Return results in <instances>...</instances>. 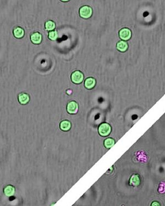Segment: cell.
Segmentation results:
<instances>
[{
	"label": "cell",
	"instance_id": "4",
	"mask_svg": "<svg viewBox=\"0 0 165 206\" xmlns=\"http://www.w3.org/2000/svg\"><path fill=\"white\" fill-rule=\"evenodd\" d=\"M119 37L123 40H128L131 37V32L127 28H124L119 31Z\"/></svg>",
	"mask_w": 165,
	"mask_h": 206
},
{
	"label": "cell",
	"instance_id": "14",
	"mask_svg": "<svg viewBox=\"0 0 165 206\" xmlns=\"http://www.w3.org/2000/svg\"><path fill=\"white\" fill-rule=\"evenodd\" d=\"M115 140L114 139H111V138L107 139L106 140H105V141L104 142L105 146L106 148H110L111 147H112L115 145Z\"/></svg>",
	"mask_w": 165,
	"mask_h": 206
},
{
	"label": "cell",
	"instance_id": "2",
	"mask_svg": "<svg viewBox=\"0 0 165 206\" xmlns=\"http://www.w3.org/2000/svg\"><path fill=\"white\" fill-rule=\"evenodd\" d=\"M80 16L84 18H89L92 13V8L89 6H83L79 11Z\"/></svg>",
	"mask_w": 165,
	"mask_h": 206
},
{
	"label": "cell",
	"instance_id": "12",
	"mask_svg": "<svg viewBox=\"0 0 165 206\" xmlns=\"http://www.w3.org/2000/svg\"><path fill=\"white\" fill-rule=\"evenodd\" d=\"M71 127V124L68 121L64 120L60 124V128L63 131H68L70 129Z\"/></svg>",
	"mask_w": 165,
	"mask_h": 206
},
{
	"label": "cell",
	"instance_id": "6",
	"mask_svg": "<svg viewBox=\"0 0 165 206\" xmlns=\"http://www.w3.org/2000/svg\"><path fill=\"white\" fill-rule=\"evenodd\" d=\"M84 85L86 88H87L88 89H91L94 87L95 85V80L93 78H87L85 81Z\"/></svg>",
	"mask_w": 165,
	"mask_h": 206
},
{
	"label": "cell",
	"instance_id": "8",
	"mask_svg": "<svg viewBox=\"0 0 165 206\" xmlns=\"http://www.w3.org/2000/svg\"><path fill=\"white\" fill-rule=\"evenodd\" d=\"M140 183V178L138 175H134L130 180V184L133 186H138V185H139Z\"/></svg>",
	"mask_w": 165,
	"mask_h": 206
},
{
	"label": "cell",
	"instance_id": "17",
	"mask_svg": "<svg viewBox=\"0 0 165 206\" xmlns=\"http://www.w3.org/2000/svg\"><path fill=\"white\" fill-rule=\"evenodd\" d=\"M153 204H155V205H154V206H155V205H157V206H159V205H160L159 203H158V202H153V203H152V205H153Z\"/></svg>",
	"mask_w": 165,
	"mask_h": 206
},
{
	"label": "cell",
	"instance_id": "10",
	"mask_svg": "<svg viewBox=\"0 0 165 206\" xmlns=\"http://www.w3.org/2000/svg\"><path fill=\"white\" fill-rule=\"evenodd\" d=\"M117 48L120 51L124 52L127 50L128 45L124 41H119V42H118V44H117Z\"/></svg>",
	"mask_w": 165,
	"mask_h": 206
},
{
	"label": "cell",
	"instance_id": "3",
	"mask_svg": "<svg viewBox=\"0 0 165 206\" xmlns=\"http://www.w3.org/2000/svg\"><path fill=\"white\" fill-rule=\"evenodd\" d=\"M71 79L74 83L80 84L83 80L84 75L82 72L79 71H75L72 74Z\"/></svg>",
	"mask_w": 165,
	"mask_h": 206
},
{
	"label": "cell",
	"instance_id": "1",
	"mask_svg": "<svg viewBox=\"0 0 165 206\" xmlns=\"http://www.w3.org/2000/svg\"><path fill=\"white\" fill-rule=\"evenodd\" d=\"M111 127L107 123L102 124L99 128V134L102 136H106L109 135L111 133Z\"/></svg>",
	"mask_w": 165,
	"mask_h": 206
},
{
	"label": "cell",
	"instance_id": "11",
	"mask_svg": "<svg viewBox=\"0 0 165 206\" xmlns=\"http://www.w3.org/2000/svg\"><path fill=\"white\" fill-rule=\"evenodd\" d=\"M14 35L17 38H22L24 35V32L23 29L20 27L16 28L13 31Z\"/></svg>",
	"mask_w": 165,
	"mask_h": 206
},
{
	"label": "cell",
	"instance_id": "16",
	"mask_svg": "<svg viewBox=\"0 0 165 206\" xmlns=\"http://www.w3.org/2000/svg\"><path fill=\"white\" fill-rule=\"evenodd\" d=\"M49 37L52 40H56L58 37V33L56 31H52L49 32Z\"/></svg>",
	"mask_w": 165,
	"mask_h": 206
},
{
	"label": "cell",
	"instance_id": "7",
	"mask_svg": "<svg viewBox=\"0 0 165 206\" xmlns=\"http://www.w3.org/2000/svg\"><path fill=\"white\" fill-rule=\"evenodd\" d=\"M31 40L32 41L33 43H34L35 44H40L42 40V37H41V34H40L39 33H37V32H35V33L33 34L31 36Z\"/></svg>",
	"mask_w": 165,
	"mask_h": 206
},
{
	"label": "cell",
	"instance_id": "15",
	"mask_svg": "<svg viewBox=\"0 0 165 206\" xmlns=\"http://www.w3.org/2000/svg\"><path fill=\"white\" fill-rule=\"evenodd\" d=\"M45 27H46V30H49V31H51L53 30L55 28V24L54 22L52 21H47L45 24Z\"/></svg>",
	"mask_w": 165,
	"mask_h": 206
},
{
	"label": "cell",
	"instance_id": "9",
	"mask_svg": "<svg viewBox=\"0 0 165 206\" xmlns=\"http://www.w3.org/2000/svg\"><path fill=\"white\" fill-rule=\"evenodd\" d=\"M19 101L22 104H26L29 101V97L27 94H20L18 96Z\"/></svg>",
	"mask_w": 165,
	"mask_h": 206
},
{
	"label": "cell",
	"instance_id": "13",
	"mask_svg": "<svg viewBox=\"0 0 165 206\" xmlns=\"http://www.w3.org/2000/svg\"><path fill=\"white\" fill-rule=\"evenodd\" d=\"M14 188L11 186H8L4 189V193L7 196H11L14 193Z\"/></svg>",
	"mask_w": 165,
	"mask_h": 206
},
{
	"label": "cell",
	"instance_id": "5",
	"mask_svg": "<svg viewBox=\"0 0 165 206\" xmlns=\"http://www.w3.org/2000/svg\"><path fill=\"white\" fill-rule=\"evenodd\" d=\"M78 104L72 101L69 102L67 105V111L71 114H75L78 112Z\"/></svg>",
	"mask_w": 165,
	"mask_h": 206
}]
</instances>
